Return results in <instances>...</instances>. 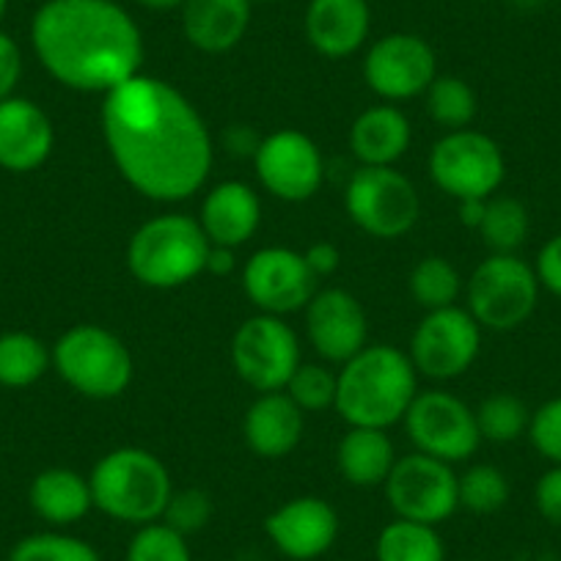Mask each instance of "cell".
Here are the masks:
<instances>
[{
    "mask_svg": "<svg viewBox=\"0 0 561 561\" xmlns=\"http://www.w3.org/2000/svg\"><path fill=\"white\" fill-rule=\"evenodd\" d=\"M7 12H9V0H0V20L7 18Z\"/></svg>",
    "mask_w": 561,
    "mask_h": 561,
    "instance_id": "obj_46",
    "label": "cell"
},
{
    "mask_svg": "<svg viewBox=\"0 0 561 561\" xmlns=\"http://www.w3.org/2000/svg\"><path fill=\"white\" fill-rule=\"evenodd\" d=\"M404 430L415 451L444 462H466L482 444L477 413L449 391H421L404 413Z\"/></svg>",
    "mask_w": 561,
    "mask_h": 561,
    "instance_id": "obj_11",
    "label": "cell"
},
{
    "mask_svg": "<svg viewBox=\"0 0 561 561\" xmlns=\"http://www.w3.org/2000/svg\"><path fill=\"white\" fill-rule=\"evenodd\" d=\"M56 144L53 122L34 100H0V169L28 174L47 163Z\"/></svg>",
    "mask_w": 561,
    "mask_h": 561,
    "instance_id": "obj_19",
    "label": "cell"
},
{
    "mask_svg": "<svg viewBox=\"0 0 561 561\" xmlns=\"http://www.w3.org/2000/svg\"><path fill=\"white\" fill-rule=\"evenodd\" d=\"M94 510L129 526H149L163 520L174 482L158 455L147 449L107 451L89 477Z\"/></svg>",
    "mask_w": 561,
    "mask_h": 561,
    "instance_id": "obj_4",
    "label": "cell"
},
{
    "mask_svg": "<svg viewBox=\"0 0 561 561\" xmlns=\"http://www.w3.org/2000/svg\"><path fill=\"white\" fill-rule=\"evenodd\" d=\"M198 224H202L209 245L237 251L256 234L259 224H262V202L245 182H220L204 196Z\"/></svg>",
    "mask_w": 561,
    "mask_h": 561,
    "instance_id": "obj_22",
    "label": "cell"
},
{
    "mask_svg": "<svg viewBox=\"0 0 561 561\" xmlns=\"http://www.w3.org/2000/svg\"><path fill=\"white\" fill-rule=\"evenodd\" d=\"M31 47L53 80L111 94L140 75L144 36L113 0H47L31 20Z\"/></svg>",
    "mask_w": 561,
    "mask_h": 561,
    "instance_id": "obj_2",
    "label": "cell"
},
{
    "mask_svg": "<svg viewBox=\"0 0 561 561\" xmlns=\"http://www.w3.org/2000/svg\"><path fill=\"white\" fill-rule=\"evenodd\" d=\"M375 556L377 561H446V545L435 526L397 517L377 534Z\"/></svg>",
    "mask_w": 561,
    "mask_h": 561,
    "instance_id": "obj_27",
    "label": "cell"
},
{
    "mask_svg": "<svg viewBox=\"0 0 561 561\" xmlns=\"http://www.w3.org/2000/svg\"><path fill=\"white\" fill-rule=\"evenodd\" d=\"M344 207L360 231L377 240H399L421 213L413 182L393 165H360L347 182Z\"/></svg>",
    "mask_w": 561,
    "mask_h": 561,
    "instance_id": "obj_8",
    "label": "cell"
},
{
    "mask_svg": "<svg viewBox=\"0 0 561 561\" xmlns=\"http://www.w3.org/2000/svg\"><path fill=\"white\" fill-rule=\"evenodd\" d=\"M253 165L264 191L280 202H309L325 180L320 147L298 129H278L259 140Z\"/></svg>",
    "mask_w": 561,
    "mask_h": 561,
    "instance_id": "obj_14",
    "label": "cell"
},
{
    "mask_svg": "<svg viewBox=\"0 0 561 561\" xmlns=\"http://www.w3.org/2000/svg\"><path fill=\"white\" fill-rule=\"evenodd\" d=\"M413 129L393 105L366 107L350 127V147L360 165H393L410 147Z\"/></svg>",
    "mask_w": 561,
    "mask_h": 561,
    "instance_id": "obj_25",
    "label": "cell"
},
{
    "mask_svg": "<svg viewBox=\"0 0 561 561\" xmlns=\"http://www.w3.org/2000/svg\"><path fill=\"white\" fill-rule=\"evenodd\" d=\"M457 482L460 477L451 471L449 462L415 451L393 462L382 488H386L388 506L397 512V517L438 526L449 520L460 506Z\"/></svg>",
    "mask_w": 561,
    "mask_h": 561,
    "instance_id": "obj_12",
    "label": "cell"
},
{
    "mask_svg": "<svg viewBox=\"0 0 561 561\" xmlns=\"http://www.w3.org/2000/svg\"><path fill=\"white\" fill-rule=\"evenodd\" d=\"M53 366V353L39 336L12 331L0 336V386L28 388Z\"/></svg>",
    "mask_w": 561,
    "mask_h": 561,
    "instance_id": "obj_28",
    "label": "cell"
},
{
    "mask_svg": "<svg viewBox=\"0 0 561 561\" xmlns=\"http://www.w3.org/2000/svg\"><path fill=\"white\" fill-rule=\"evenodd\" d=\"M213 499L202 488L174 490L163 512V523L174 528V531H180L182 537H191V534H198L213 520Z\"/></svg>",
    "mask_w": 561,
    "mask_h": 561,
    "instance_id": "obj_37",
    "label": "cell"
},
{
    "mask_svg": "<svg viewBox=\"0 0 561 561\" xmlns=\"http://www.w3.org/2000/svg\"><path fill=\"white\" fill-rule=\"evenodd\" d=\"M242 289L262 314L287 317L309 306L317 293V275L304 253L270 245L253 253L242 267Z\"/></svg>",
    "mask_w": 561,
    "mask_h": 561,
    "instance_id": "obj_15",
    "label": "cell"
},
{
    "mask_svg": "<svg viewBox=\"0 0 561 561\" xmlns=\"http://www.w3.org/2000/svg\"><path fill=\"white\" fill-rule=\"evenodd\" d=\"M410 295L415 304L427 311L449 309L457 304L462 293V278L460 270L444 256H424L410 273Z\"/></svg>",
    "mask_w": 561,
    "mask_h": 561,
    "instance_id": "obj_30",
    "label": "cell"
},
{
    "mask_svg": "<svg viewBox=\"0 0 561 561\" xmlns=\"http://www.w3.org/2000/svg\"><path fill=\"white\" fill-rule=\"evenodd\" d=\"M484 204H488V198H462L460 202V220L468 229H479L484 215Z\"/></svg>",
    "mask_w": 561,
    "mask_h": 561,
    "instance_id": "obj_44",
    "label": "cell"
},
{
    "mask_svg": "<svg viewBox=\"0 0 561 561\" xmlns=\"http://www.w3.org/2000/svg\"><path fill=\"white\" fill-rule=\"evenodd\" d=\"M435 78H438V56L427 39L415 34L382 36L364 58L366 85L388 102L424 94Z\"/></svg>",
    "mask_w": 561,
    "mask_h": 561,
    "instance_id": "obj_16",
    "label": "cell"
},
{
    "mask_svg": "<svg viewBox=\"0 0 561 561\" xmlns=\"http://www.w3.org/2000/svg\"><path fill=\"white\" fill-rule=\"evenodd\" d=\"M482 347V328L471 311L449 309L427 311L410 339V360L415 371L433 380H451L466 375Z\"/></svg>",
    "mask_w": 561,
    "mask_h": 561,
    "instance_id": "obj_13",
    "label": "cell"
},
{
    "mask_svg": "<svg viewBox=\"0 0 561 561\" xmlns=\"http://www.w3.org/2000/svg\"><path fill=\"white\" fill-rule=\"evenodd\" d=\"M477 231L493 253H517L531 231L526 204L512 196H490Z\"/></svg>",
    "mask_w": 561,
    "mask_h": 561,
    "instance_id": "obj_29",
    "label": "cell"
},
{
    "mask_svg": "<svg viewBox=\"0 0 561 561\" xmlns=\"http://www.w3.org/2000/svg\"><path fill=\"white\" fill-rule=\"evenodd\" d=\"M397 455L386 430L350 427V433L339 440L336 466L344 482L355 488H380L391 473Z\"/></svg>",
    "mask_w": 561,
    "mask_h": 561,
    "instance_id": "obj_26",
    "label": "cell"
},
{
    "mask_svg": "<svg viewBox=\"0 0 561 561\" xmlns=\"http://www.w3.org/2000/svg\"><path fill=\"white\" fill-rule=\"evenodd\" d=\"M20 78H23V50L7 31H0V100L14 96Z\"/></svg>",
    "mask_w": 561,
    "mask_h": 561,
    "instance_id": "obj_41",
    "label": "cell"
},
{
    "mask_svg": "<svg viewBox=\"0 0 561 561\" xmlns=\"http://www.w3.org/2000/svg\"><path fill=\"white\" fill-rule=\"evenodd\" d=\"M273 548L293 561H314L333 548L339 537V512L317 495L280 504L264 520Z\"/></svg>",
    "mask_w": 561,
    "mask_h": 561,
    "instance_id": "obj_18",
    "label": "cell"
},
{
    "mask_svg": "<svg viewBox=\"0 0 561 561\" xmlns=\"http://www.w3.org/2000/svg\"><path fill=\"white\" fill-rule=\"evenodd\" d=\"M336 413L350 427L388 430L404 419L419 393V371L408 353L366 344L336 375Z\"/></svg>",
    "mask_w": 561,
    "mask_h": 561,
    "instance_id": "obj_3",
    "label": "cell"
},
{
    "mask_svg": "<svg viewBox=\"0 0 561 561\" xmlns=\"http://www.w3.org/2000/svg\"><path fill=\"white\" fill-rule=\"evenodd\" d=\"M28 504L36 517L64 528L75 526L94 510V495L89 477H80L72 468H47L31 482Z\"/></svg>",
    "mask_w": 561,
    "mask_h": 561,
    "instance_id": "obj_24",
    "label": "cell"
},
{
    "mask_svg": "<svg viewBox=\"0 0 561 561\" xmlns=\"http://www.w3.org/2000/svg\"><path fill=\"white\" fill-rule=\"evenodd\" d=\"M251 0H185L182 34L202 53H229L251 25Z\"/></svg>",
    "mask_w": 561,
    "mask_h": 561,
    "instance_id": "obj_23",
    "label": "cell"
},
{
    "mask_svg": "<svg viewBox=\"0 0 561 561\" xmlns=\"http://www.w3.org/2000/svg\"><path fill=\"white\" fill-rule=\"evenodd\" d=\"M304 25L320 56L347 58L369 39L371 9L366 0H311Z\"/></svg>",
    "mask_w": 561,
    "mask_h": 561,
    "instance_id": "obj_21",
    "label": "cell"
},
{
    "mask_svg": "<svg viewBox=\"0 0 561 561\" xmlns=\"http://www.w3.org/2000/svg\"><path fill=\"white\" fill-rule=\"evenodd\" d=\"M460 488V506L473 515H493L504 510L510 501V479L495 466H471L457 482Z\"/></svg>",
    "mask_w": 561,
    "mask_h": 561,
    "instance_id": "obj_34",
    "label": "cell"
},
{
    "mask_svg": "<svg viewBox=\"0 0 561 561\" xmlns=\"http://www.w3.org/2000/svg\"><path fill=\"white\" fill-rule=\"evenodd\" d=\"M304 256L317 278H328V275L336 273L339 264H342V253H339V248L333 245V242H314Z\"/></svg>",
    "mask_w": 561,
    "mask_h": 561,
    "instance_id": "obj_42",
    "label": "cell"
},
{
    "mask_svg": "<svg viewBox=\"0 0 561 561\" xmlns=\"http://www.w3.org/2000/svg\"><path fill=\"white\" fill-rule=\"evenodd\" d=\"M534 506L550 526L561 528V466H550L534 484Z\"/></svg>",
    "mask_w": 561,
    "mask_h": 561,
    "instance_id": "obj_39",
    "label": "cell"
},
{
    "mask_svg": "<svg viewBox=\"0 0 561 561\" xmlns=\"http://www.w3.org/2000/svg\"><path fill=\"white\" fill-rule=\"evenodd\" d=\"M251 3H275V0H251Z\"/></svg>",
    "mask_w": 561,
    "mask_h": 561,
    "instance_id": "obj_47",
    "label": "cell"
},
{
    "mask_svg": "<svg viewBox=\"0 0 561 561\" xmlns=\"http://www.w3.org/2000/svg\"><path fill=\"white\" fill-rule=\"evenodd\" d=\"M7 561H102L100 553L85 539L64 531L28 534L9 550Z\"/></svg>",
    "mask_w": 561,
    "mask_h": 561,
    "instance_id": "obj_33",
    "label": "cell"
},
{
    "mask_svg": "<svg viewBox=\"0 0 561 561\" xmlns=\"http://www.w3.org/2000/svg\"><path fill=\"white\" fill-rule=\"evenodd\" d=\"M124 561H193V553L187 537L158 520L135 531Z\"/></svg>",
    "mask_w": 561,
    "mask_h": 561,
    "instance_id": "obj_35",
    "label": "cell"
},
{
    "mask_svg": "<svg viewBox=\"0 0 561 561\" xmlns=\"http://www.w3.org/2000/svg\"><path fill=\"white\" fill-rule=\"evenodd\" d=\"M102 138L122 180L152 202H185L213 171V135L171 83L135 75L105 94Z\"/></svg>",
    "mask_w": 561,
    "mask_h": 561,
    "instance_id": "obj_1",
    "label": "cell"
},
{
    "mask_svg": "<svg viewBox=\"0 0 561 561\" xmlns=\"http://www.w3.org/2000/svg\"><path fill=\"white\" fill-rule=\"evenodd\" d=\"M539 278L517 253H493L468 278V311L479 328L515 331L539 304Z\"/></svg>",
    "mask_w": 561,
    "mask_h": 561,
    "instance_id": "obj_7",
    "label": "cell"
},
{
    "mask_svg": "<svg viewBox=\"0 0 561 561\" xmlns=\"http://www.w3.org/2000/svg\"><path fill=\"white\" fill-rule=\"evenodd\" d=\"M424 96H427L430 118L449 133L451 129H466L477 116V94L466 80L455 78V75H438L424 91Z\"/></svg>",
    "mask_w": 561,
    "mask_h": 561,
    "instance_id": "obj_32",
    "label": "cell"
},
{
    "mask_svg": "<svg viewBox=\"0 0 561 561\" xmlns=\"http://www.w3.org/2000/svg\"><path fill=\"white\" fill-rule=\"evenodd\" d=\"M534 273H537L539 278V287L548 289L556 298H561V231L539 248L537 262H534Z\"/></svg>",
    "mask_w": 561,
    "mask_h": 561,
    "instance_id": "obj_40",
    "label": "cell"
},
{
    "mask_svg": "<svg viewBox=\"0 0 561 561\" xmlns=\"http://www.w3.org/2000/svg\"><path fill=\"white\" fill-rule=\"evenodd\" d=\"M237 267V259H234V248H220L213 245L209 248V256H207V273L215 275H231Z\"/></svg>",
    "mask_w": 561,
    "mask_h": 561,
    "instance_id": "obj_43",
    "label": "cell"
},
{
    "mask_svg": "<svg viewBox=\"0 0 561 561\" xmlns=\"http://www.w3.org/2000/svg\"><path fill=\"white\" fill-rule=\"evenodd\" d=\"M300 364L298 333L284 317L259 311L256 317H248L231 339V366L256 393L284 391Z\"/></svg>",
    "mask_w": 561,
    "mask_h": 561,
    "instance_id": "obj_10",
    "label": "cell"
},
{
    "mask_svg": "<svg viewBox=\"0 0 561 561\" xmlns=\"http://www.w3.org/2000/svg\"><path fill=\"white\" fill-rule=\"evenodd\" d=\"M209 240L187 215H158L138 226L127 245V267L149 289H176L207 270Z\"/></svg>",
    "mask_w": 561,
    "mask_h": 561,
    "instance_id": "obj_5",
    "label": "cell"
},
{
    "mask_svg": "<svg viewBox=\"0 0 561 561\" xmlns=\"http://www.w3.org/2000/svg\"><path fill=\"white\" fill-rule=\"evenodd\" d=\"M336 375L325 366L300 364L284 391L304 413H322L328 408H336Z\"/></svg>",
    "mask_w": 561,
    "mask_h": 561,
    "instance_id": "obj_36",
    "label": "cell"
},
{
    "mask_svg": "<svg viewBox=\"0 0 561 561\" xmlns=\"http://www.w3.org/2000/svg\"><path fill=\"white\" fill-rule=\"evenodd\" d=\"M306 333L320 358L328 364H347L366 347L369 317L347 289H322L306 306Z\"/></svg>",
    "mask_w": 561,
    "mask_h": 561,
    "instance_id": "obj_17",
    "label": "cell"
},
{
    "mask_svg": "<svg viewBox=\"0 0 561 561\" xmlns=\"http://www.w3.org/2000/svg\"><path fill=\"white\" fill-rule=\"evenodd\" d=\"M473 413H477L482 440H493V444H515L520 435L528 433V424H531V410L515 393H490Z\"/></svg>",
    "mask_w": 561,
    "mask_h": 561,
    "instance_id": "obj_31",
    "label": "cell"
},
{
    "mask_svg": "<svg viewBox=\"0 0 561 561\" xmlns=\"http://www.w3.org/2000/svg\"><path fill=\"white\" fill-rule=\"evenodd\" d=\"M304 410L289 399L287 391L259 393L242 421L248 449L264 460H280L293 455L304 440Z\"/></svg>",
    "mask_w": 561,
    "mask_h": 561,
    "instance_id": "obj_20",
    "label": "cell"
},
{
    "mask_svg": "<svg viewBox=\"0 0 561 561\" xmlns=\"http://www.w3.org/2000/svg\"><path fill=\"white\" fill-rule=\"evenodd\" d=\"M430 176L446 196L490 198L506 176V160L490 135L477 129H451L430 152Z\"/></svg>",
    "mask_w": 561,
    "mask_h": 561,
    "instance_id": "obj_9",
    "label": "cell"
},
{
    "mask_svg": "<svg viewBox=\"0 0 561 561\" xmlns=\"http://www.w3.org/2000/svg\"><path fill=\"white\" fill-rule=\"evenodd\" d=\"M135 3H140L149 12H171V9H182L185 0H135Z\"/></svg>",
    "mask_w": 561,
    "mask_h": 561,
    "instance_id": "obj_45",
    "label": "cell"
},
{
    "mask_svg": "<svg viewBox=\"0 0 561 561\" xmlns=\"http://www.w3.org/2000/svg\"><path fill=\"white\" fill-rule=\"evenodd\" d=\"M53 369L80 397L116 399L133 382L127 344L102 325H75L53 344Z\"/></svg>",
    "mask_w": 561,
    "mask_h": 561,
    "instance_id": "obj_6",
    "label": "cell"
},
{
    "mask_svg": "<svg viewBox=\"0 0 561 561\" xmlns=\"http://www.w3.org/2000/svg\"><path fill=\"white\" fill-rule=\"evenodd\" d=\"M528 438L550 466H561V397L548 399L534 410Z\"/></svg>",
    "mask_w": 561,
    "mask_h": 561,
    "instance_id": "obj_38",
    "label": "cell"
}]
</instances>
